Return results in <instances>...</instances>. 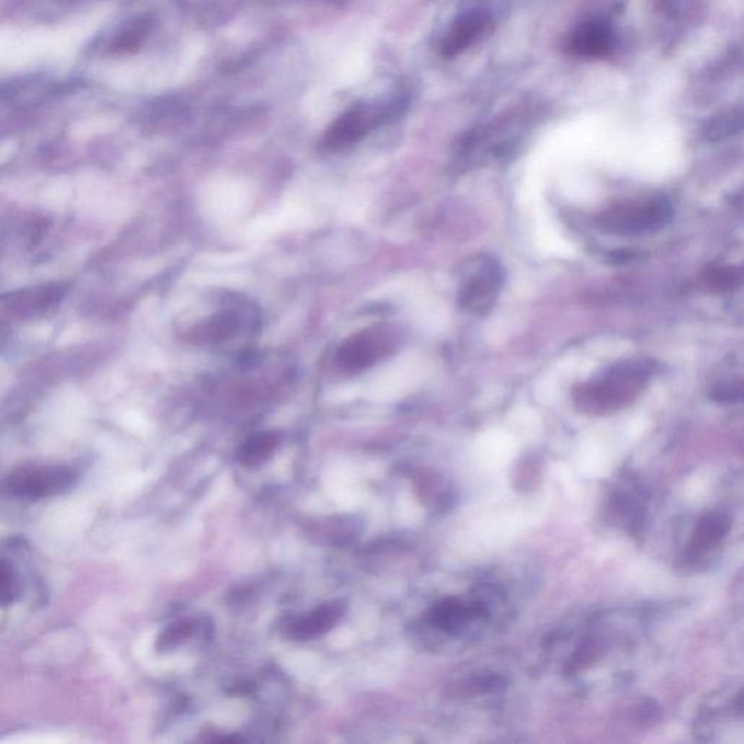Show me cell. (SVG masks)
<instances>
[{"mask_svg": "<svg viewBox=\"0 0 744 744\" xmlns=\"http://www.w3.org/2000/svg\"><path fill=\"white\" fill-rule=\"evenodd\" d=\"M503 284L505 270L501 262L484 253L471 256L462 272L458 301L471 314L485 316L496 305Z\"/></svg>", "mask_w": 744, "mask_h": 744, "instance_id": "cell-3", "label": "cell"}, {"mask_svg": "<svg viewBox=\"0 0 744 744\" xmlns=\"http://www.w3.org/2000/svg\"><path fill=\"white\" fill-rule=\"evenodd\" d=\"M729 531L730 520L721 512H711L702 516L689 543L690 559L697 560L698 557L707 554L712 548L719 546Z\"/></svg>", "mask_w": 744, "mask_h": 744, "instance_id": "cell-9", "label": "cell"}, {"mask_svg": "<svg viewBox=\"0 0 744 744\" xmlns=\"http://www.w3.org/2000/svg\"><path fill=\"white\" fill-rule=\"evenodd\" d=\"M653 371V363L649 359L615 364L583 385L574 394V402L590 414L613 413L639 398Z\"/></svg>", "mask_w": 744, "mask_h": 744, "instance_id": "cell-1", "label": "cell"}, {"mask_svg": "<svg viewBox=\"0 0 744 744\" xmlns=\"http://www.w3.org/2000/svg\"><path fill=\"white\" fill-rule=\"evenodd\" d=\"M485 28V20L481 15H469L458 22L444 42L445 56H456L469 47Z\"/></svg>", "mask_w": 744, "mask_h": 744, "instance_id": "cell-12", "label": "cell"}, {"mask_svg": "<svg viewBox=\"0 0 744 744\" xmlns=\"http://www.w3.org/2000/svg\"><path fill=\"white\" fill-rule=\"evenodd\" d=\"M607 46V35L599 28H587L576 38V47L587 55H600Z\"/></svg>", "mask_w": 744, "mask_h": 744, "instance_id": "cell-16", "label": "cell"}, {"mask_svg": "<svg viewBox=\"0 0 744 744\" xmlns=\"http://www.w3.org/2000/svg\"><path fill=\"white\" fill-rule=\"evenodd\" d=\"M742 381L721 382L712 390L711 398L719 403H734L742 400Z\"/></svg>", "mask_w": 744, "mask_h": 744, "instance_id": "cell-17", "label": "cell"}, {"mask_svg": "<svg viewBox=\"0 0 744 744\" xmlns=\"http://www.w3.org/2000/svg\"><path fill=\"white\" fill-rule=\"evenodd\" d=\"M374 126V117L365 108H356L337 118L324 136V146L331 150L343 149L363 140Z\"/></svg>", "mask_w": 744, "mask_h": 744, "instance_id": "cell-7", "label": "cell"}, {"mask_svg": "<svg viewBox=\"0 0 744 744\" xmlns=\"http://www.w3.org/2000/svg\"><path fill=\"white\" fill-rule=\"evenodd\" d=\"M674 208L665 195L615 205L599 217L600 230L622 238L656 233L669 225Z\"/></svg>", "mask_w": 744, "mask_h": 744, "instance_id": "cell-2", "label": "cell"}, {"mask_svg": "<svg viewBox=\"0 0 744 744\" xmlns=\"http://www.w3.org/2000/svg\"><path fill=\"white\" fill-rule=\"evenodd\" d=\"M195 627H197V623H195L193 619H182V621L173 622L172 626H169L167 630L159 636L156 648H158L160 652H168V650L178 648V645H181L194 634Z\"/></svg>", "mask_w": 744, "mask_h": 744, "instance_id": "cell-14", "label": "cell"}, {"mask_svg": "<svg viewBox=\"0 0 744 744\" xmlns=\"http://www.w3.org/2000/svg\"><path fill=\"white\" fill-rule=\"evenodd\" d=\"M75 480L76 474L66 467H34L9 476L3 490L13 497L37 501L66 492Z\"/></svg>", "mask_w": 744, "mask_h": 744, "instance_id": "cell-4", "label": "cell"}, {"mask_svg": "<svg viewBox=\"0 0 744 744\" xmlns=\"http://www.w3.org/2000/svg\"><path fill=\"white\" fill-rule=\"evenodd\" d=\"M15 594V577L7 565L0 564V605L11 603Z\"/></svg>", "mask_w": 744, "mask_h": 744, "instance_id": "cell-18", "label": "cell"}, {"mask_svg": "<svg viewBox=\"0 0 744 744\" xmlns=\"http://www.w3.org/2000/svg\"><path fill=\"white\" fill-rule=\"evenodd\" d=\"M490 608L488 600L481 596L469 599L447 598L432 608L430 623L436 630L449 637L465 636L467 631L479 628L481 622L488 621Z\"/></svg>", "mask_w": 744, "mask_h": 744, "instance_id": "cell-5", "label": "cell"}, {"mask_svg": "<svg viewBox=\"0 0 744 744\" xmlns=\"http://www.w3.org/2000/svg\"><path fill=\"white\" fill-rule=\"evenodd\" d=\"M343 614H345V604L342 600L324 604L293 622L288 627V636L298 641L316 639L332 630L341 621Z\"/></svg>", "mask_w": 744, "mask_h": 744, "instance_id": "cell-8", "label": "cell"}, {"mask_svg": "<svg viewBox=\"0 0 744 744\" xmlns=\"http://www.w3.org/2000/svg\"><path fill=\"white\" fill-rule=\"evenodd\" d=\"M708 287L714 289L719 293L733 291L741 287L742 284V271L739 268H714L707 274Z\"/></svg>", "mask_w": 744, "mask_h": 744, "instance_id": "cell-15", "label": "cell"}, {"mask_svg": "<svg viewBox=\"0 0 744 744\" xmlns=\"http://www.w3.org/2000/svg\"><path fill=\"white\" fill-rule=\"evenodd\" d=\"M641 499H643L641 493L634 490L617 492L610 501V512L621 516L627 525H637L641 514Z\"/></svg>", "mask_w": 744, "mask_h": 744, "instance_id": "cell-13", "label": "cell"}, {"mask_svg": "<svg viewBox=\"0 0 744 744\" xmlns=\"http://www.w3.org/2000/svg\"><path fill=\"white\" fill-rule=\"evenodd\" d=\"M387 352V343L371 332L351 336L339 347L336 363L345 373H359L373 367Z\"/></svg>", "mask_w": 744, "mask_h": 744, "instance_id": "cell-6", "label": "cell"}, {"mask_svg": "<svg viewBox=\"0 0 744 744\" xmlns=\"http://www.w3.org/2000/svg\"><path fill=\"white\" fill-rule=\"evenodd\" d=\"M637 257H639V253L630 251V249H622V251L614 252L609 261L615 265H622L637 260Z\"/></svg>", "mask_w": 744, "mask_h": 744, "instance_id": "cell-19", "label": "cell"}, {"mask_svg": "<svg viewBox=\"0 0 744 744\" xmlns=\"http://www.w3.org/2000/svg\"><path fill=\"white\" fill-rule=\"evenodd\" d=\"M240 327H242V318L234 311H225V313L214 316L213 319L205 322L195 332V339L202 343L221 345V343L229 342L238 335Z\"/></svg>", "mask_w": 744, "mask_h": 744, "instance_id": "cell-10", "label": "cell"}, {"mask_svg": "<svg viewBox=\"0 0 744 744\" xmlns=\"http://www.w3.org/2000/svg\"><path fill=\"white\" fill-rule=\"evenodd\" d=\"M278 445L279 435L275 432L253 435L239 448L238 460L247 469H256L274 456Z\"/></svg>", "mask_w": 744, "mask_h": 744, "instance_id": "cell-11", "label": "cell"}]
</instances>
